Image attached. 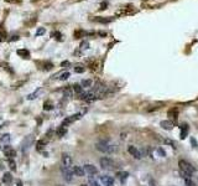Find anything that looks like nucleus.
<instances>
[{
	"label": "nucleus",
	"mask_w": 198,
	"mask_h": 186,
	"mask_svg": "<svg viewBox=\"0 0 198 186\" xmlns=\"http://www.w3.org/2000/svg\"><path fill=\"white\" fill-rule=\"evenodd\" d=\"M4 151H5V155L8 156L9 159H10V158L12 159V158L16 156V151H15L14 149H11L10 146H6V148H4Z\"/></svg>",
	"instance_id": "f8f14e48"
},
{
	"label": "nucleus",
	"mask_w": 198,
	"mask_h": 186,
	"mask_svg": "<svg viewBox=\"0 0 198 186\" xmlns=\"http://www.w3.org/2000/svg\"><path fill=\"white\" fill-rule=\"evenodd\" d=\"M4 169V164H3V161H0V170H3Z\"/></svg>",
	"instance_id": "c03bdc74"
},
{
	"label": "nucleus",
	"mask_w": 198,
	"mask_h": 186,
	"mask_svg": "<svg viewBox=\"0 0 198 186\" xmlns=\"http://www.w3.org/2000/svg\"><path fill=\"white\" fill-rule=\"evenodd\" d=\"M93 21L95 22H102V24H108V22H110L113 21V17H93Z\"/></svg>",
	"instance_id": "4468645a"
},
{
	"label": "nucleus",
	"mask_w": 198,
	"mask_h": 186,
	"mask_svg": "<svg viewBox=\"0 0 198 186\" xmlns=\"http://www.w3.org/2000/svg\"><path fill=\"white\" fill-rule=\"evenodd\" d=\"M83 168H84L86 172H88L89 175H95V174L98 172V169L95 168L94 165H92V164H86L84 166H83Z\"/></svg>",
	"instance_id": "1a4fd4ad"
},
{
	"label": "nucleus",
	"mask_w": 198,
	"mask_h": 186,
	"mask_svg": "<svg viewBox=\"0 0 198 186\" xmlns=\"http://www.w3.org/2000/svg\"><path fill=\"white\" fill-rule=\"evenodd\" d=\"M186 186H197L191 179H188V180H186Z\"/></svg>",
	"instance_id": "f704fd0d"
},
{
	"label": "nucleus",
	"mask_w": 198,
	"mask_h": 186,
	"mask_svg": "<svg viewBox=\"0 0 198 186\" xmlns=\"http://www.w3.org/2000/svg\"><path fill=\"white\" fill-rule=\"evenodd\" d=\"M88 46H89V43H88L87 41H83V42L81 43V50H87Z\"/></svg>",
	"instance_id": "2f4dec72"
},
{
	"label": "nucleus",
	"mask_w": 198,
	"mask_h": 186,
	"mask_svg": "<svg viewBox=\"0 0 198 186\" xmlns=\"http://www.w3.org/2000/svg\"><path fill=\"white\" fill-rule=\"evenodd\" d=\"M157 153L160 154V155L166 156V153H165V150H163V149H161V148H158V149H157Z\"/></svg>",
	"instance_id": "ea45409f"
},
{
	"label": "nucleus",
	"mask_w": 198,
	"mask_h": 186,
	"mask_svg": "<svg viewBox=\"0 0 198 186\" xmlns=\"http://www.w3.org/2000/svg\"><path fill=\"white\" fill-rule=\"evenodd\" d=\"M82 88H83V87H82L81 85H74V86H73L74 92H76V93H78V94H81V93H82Z\"/></svg>",
	"instance_id": "393cba45"
},
{
	"label": "nucleus",
	"mask_w": 198,
	"mask_h": 186,
	"mask_svg": "<svg viewBox=\"0 0 198 186\" xmlns=\"http://www.w3.org/2000/svg\"><path fill=\"white\" fill-rule=\"evenodd\" d=\"M72 172L76 176H84L86 175V170H84V168H82V166H73Z\"/></svg>",
	"instance_id": "9d476101"
},
{
	"label": "nucleus",
	"mask_w": 198,
	"mask_h": 186,
	"mask_svg": "<svg viewBox=\"0 0 198 186\" xmlns=\"http://www.w3.org/2000/svg\"><path fill=\"white\" fill-rule=\"evenodd\" d=\"M9 166L12 171H16V164H15L14 160H9Z\"/></svg>",
	"instance_id": "bb28decb"
},
{
	"label": "nucleus",
	"mask_w": 198,
	"mask_h": 186,
	"mask_svg": "<svg viewBox=\"0 0 198 186\" xmlns=\"http://www.w3.org/2000/svg\"><path fill=\"white\" fill-rule=\"evenodd\" d=\"M99 164H100V166L103 169H113V168H115V161H114L113 159H110V158H102L100 160H99Z\"/></svg>",
	"instance_id": "7ed1b4c3"
},
{
	"label": "nucleus",
	"mask_w": 198,
	"mask_h": 186,
	"mask_svg": "<svg viewBox=\"0 0 198 186\" xmlns=\"http://www.w3.org/2000/svg\"><path fill=\"white\" fill-rule=\"evenodd\" d=\"M66 133H67V128L65 125H61L58 129H57V135H58V137H63Z\"/></svg>",
	"instance_id": "6ab92c4d"
},
{
	"label": "nucleus",
	"mask_w": 198,
	"mask_h": 186,
	"mask_svg": "<svg viewBox=\"0 0 198 186\" xmlns=\"http://www.w3.org/2000/svg\"><path fill=\"white\" fill-rule=\"evenodd\" d=\"M187 134H188V125L184 123L181 125V139H184L187 137Z\"/></svg>",
	"instance_id": "dca6fc26"
},
{
	"label": "nucleus",
	"mask_w": 198,
	"mask_h": 186,
	"mask_svg": "<svg viewBox=\"0 0 198 186\" xmlns=\"http://www.w3.org/2000/svg\"><path fill=\"white\" fill-rule=\"evenodd\" d=\"M62 165L63 166H66V168H71V165H72V158L69 154L65 153V154H62Z\"/></svg>",
	"instance_id": "0eeeda50"
},
{
	"label": "nucleus",
	"mask_w": 198,
	"mask_h": 186,
	"mask_svg": "<svg viewBox=\"0 0 198 186\" xmlns=\"http://www.w3.org/2000/svg\"><path fill=\"white\" fill-rule=\"evenodd\" d=\"M165 143H166V144H170V145H174V146H175V143L172 142V140H170V139H166V140H165Z\"/></svg>",
	"instance_id": "37998d69"
},
{
	"label": "nucleus",
	"mask_w": 198,
	"mask_h": 186,
	"mask_svg": "<svg viewBox=\"0 0 198 186\" xmlns=\"http://www.w3.org/2000/svg\"><path fill=\"white\" fill-rule=\"evenodd\" d=\"M178 166H180V170L187 172L189 175H193L196 172V168L193 165H191L188 161H186V160H180L178 161Z\"/></svg>",
	"instance_id": "f257e3e1"
},
{
	"label": "nucleus",
	"mask_w": 198,
	"mask_h": 186,
	"mask_svg": "<svg viewBox=\"0 0 198 186\" xmlns=\"http://www.w3.org/2000/svg\"><path fill=\"white\" fill-rule=\"evenodd\" d=\"M6 3H10V4H19L21 3V0H5Z\"/></svg>",
	"instance_id": "4c0bfd02"
},
{
	"label": "nucleus",
	"mask_w": 198,
	"mask_h": 186,
	"mask_svg": "<svg viewBox=\"0 0 198 186\" xmlns=\"http://www.w3.org/2000/svg\"><path fill=\"white\" fill-rule=\"evenodd\" d=\"M95 148H97V150L102 151V153H113L114 150V146H112L109 143H107V142H98L97 144H95Z\"/></svg>",
	"instance_id": "f03ea898"
},
{
	"label": "nucleus",
	"mask_w": 198,
	"mask_h": 186,
	"mask_svg": "<svg viewBox=\"0 0 198 186\" xmlns=\"http://www.w3.org/2000/svg\"><path fill=\"white\" fill-rule=\"evenodd\" d=\"M180 175H181V177L184 179V180H188V179L192 177V175H189V174H187V172H184L182 170H180Z\"/></svg>",
	"instance_id": "5701e85b"
},
{
	"label": "nucleus",
	"mask_w": 198,
	"mask_h": 186,
	"mask_svg": "<svg viewBox=\"0 0 198 186\" xmlns=\"http://www.w3.org/2000/svg\"><path fill=\"white\" fill-rule=\"evenodd\" d=\"M100 182L104 186H113L114 185V179L112 176L103 175V176H100Z\"/></svg>",
	"instance_id": "6e6552de"
},
{
	"label": "nucleus",
	"mask_w": 198,
	"mask_h": 186,
	"mask_svg": "<svg viewBox=\"0 0 198 186\" xmlns=\"http://www.w3.org/2000/svg\"><path fill=\"white\" fill-rule=\"evenodd\" d=\"M9 140H10V135H9V134H4V135L0 138V142H1V143H8Z\"/></svg>",
	"instance_id": "b1692460"
},
{
	"label": "nucleus",
	"mask_w": 198,
	"mask_h": 186,
	"mask_svg": "<svg viewBox=\"0 0 198 186\" xmlns=\"http://www.w3.org/2000/svg\"><path fill=\"white\" fill-rule=\"evenodd\" d=\"M43 109H45V111H51V109H53V104L51 103L50 101H46V102H45V104H43Z\"/></svg>",
	"instance_id": "aec40b11"
},
{
	"label": "nucleus",
	"mask_w": 198,
	"mask_h": 186,
	"mask_svg": "<svg viewBox=\"0 0 198 186\" xmlns=\"http://www.w3.org/2000/svg\"><path fill=\"white\" fill-rule=\"evenodd\" d=\"M89 184H91V186H99V184H98V182H95L92 177L89 179Z\"/></svg>",
	"instance_id": "58836bf2"
},
{
	"label": "nucleus",
	"mask_w": 198,
	"mask_h": 186,
	"mask_svg": "<svg viewBox=\"0 0 198 186\" xmlns=\"http://www.w3.org/2000/svg\"><path fill=\"white\" fill-rule=\"evenodd\" d=\"M11 181H12L11 174H10V172H5L4 176H3V182H4V184H10Z\"/></svg>",
	"instance_id": "a211bd4d"
},
{
	"label": "nucleus",
	"mask_w": 198,
	"mask_h": 186,
	"mask_svg": "<svg viewBox=\"0 0 198 186\" xmlns=\"http://www.w3.org/2000/svg\"><path fill=\"white\" fill-rule=\"evenodd\" d=\"M17 55L22 57V59H29L30 57V51L27 48H20V50H17Z\"/></svg>",
	"instance_id": "ddd939ff"
},
{
	"label": "nucleus",
	"mask_w": 198,
	"mask_h": 186,
	"mask_svg": "<svg viewBox=\"0 0 198 186\" xmlns=\"http://www.w3.org/2000/svg\"><path fill=\"white\" fill-rule=\"evenodd\" d=\"M52 36H55V38H56V40H58V41L62 40V34L61 33H57V31H56V33L52 34Z\"/></svg>",
	"instance_id": "7c9ffc66"
},
{
	"label": "nucleus",
	"mask_w": 198,
	"mask_h": 186,
	"mask_svg": "<svg viewBox=\"0 0 198 186\" xmlns=\"http://www.w3.org/2000/svg\"><path fill=\"white\" fill-rule=\"evenodd\" d=\"M63 92H65L66 97H72V96H73V91H72V88L69 87V86L67 88H65V91H63Z\"/></svg>",
	"instance_id": "412c9836"
},
{
	"label": "nucleus",
	"mask_w": 198,
	"mask_h": 186,
	"mask_svg": "<svg viewBox=\"0 0 198 186\" xmlns=\"http://www.w3.org/2000/svg\"><path fill=\"white\" fill-rule=\"evenodd\" d=\"M81 86L82 87H91L92 86V81L91 80H83L81 82Z\"/></svg>",
	"instance_id": "4be33fe9"
},
{
	"label": "nucleus",
	"mask_w": 198,
	"mask_h": 186,
	"mask_svg": "<svg viewBox=\"0 0 198 186\" xmlns=\"http://www.w3.org/2000/svg\"><path fill=\"white\" fill-rule=\"evenodd\" d=\"M34 140H35V137L32 135V134H30V135H26L24 138V140H22V143H21V150L22 151H26L31 145H32V143H34Z\"/></svg>",
	"instance_id": "20e7f679"
},
{
	"label": "nucleus",
	"mask_w": 198,
	"mask_h": 186,
	"mask_svg": "<svg viewBox=\"0 0 198 186\" xmlns=\"http://www.w3.org/2000/svg\"><path fill=\"white\" fill-rule=\"evenodd\" d=\"M68 77H69V72H65V73H62V75L58 77V78H60L61 81H66Z\"/></svg>",
	"instance_id": "c85d7f7f"
},
{
	"label": "nucleus",
	"mask_w": 198,
	"mask_h": 186,
	"mask_svg": "<svg viewBox=\"0 0 198 186\" xmlns=\"http://www.w3.org/2000/svg\"><path fill=\"white\" fill-rule=\"evenodd\" d=\"M117 176L119 177V180H120L121 182H125L126 179L129 177V174H127L126 171H120V172H118V174H117Z\"/></svg>",
	"instance_id": "f3484780"
},
{
	"label": "nucleus",
	"mask_w": 198,
	"mask_h": 186,
	"mask_svg": "<svg viewBox=\"0 0 198 186\" xmlns=\"http://www.w3.org/2000/svg\"><path fill=\"white\" fill-rule=\"evenodd\" d=\"M43 145H45V142H42V140L37 143V150H41V149L43 148Z\"/></svg>",
	"instance_id": "c9c22d12"
},
{
	"label": "nucleus",
	"mask_w": 198,
	"mask_h": 186,
	"mask_svg": "<svg viewBox=\"0 0 198 186\" xmlns=\"http://www.w3.org/2000/svg\"><path fill=\"white\" fill-rule=\"evenodd\" d=\"M17 186H22V184L21 182H17Z\"/></svg>",
	"instance_id": "49530a36"
},
{
	"label": "nucleus",
	"mask_w": 198,
	"mask_h": 186,
	"mask_svg": "<svg viewBox=\"0 0 198 186\" xmlns=\"http://www.w3.org/2000/svg\"><path fill=\"white\" fill-rule=\"evenodd\" d=\"M127 151H129V154L131 156H134L135 159H141L143 158V155H141V151H140L136 146H132V145H130L129 148H127Z\"/></svg>",
	"instance_id": "423d86ee"
},
{
	"label": "nucleus",
	"mask_w": 198,
	"mask_h": 186,
	"mask_svg": "<svg viewBox=\"0 0 198 186\" xmlns=\"http://www.w3.org/2000/svg\"><path fill=\"white\" fill-rule=\"evenodd\" d=\"M45 33H46V30H45L43 28H41V29H39L36 31V36H40V35H43Z\"/></svg>",
	"instance_id": "473e14b6"
},
{
	"label": "nucleus",
	"mask_w": 198,
	"mask_h": 186,
	"mask_svg": "<svg viewBox=\"0 0 198 186\" xmlns=\"http://www.w3.org/2000/svg\"><path fill=\"white\" fill-rule=\"evenodd\" d=\"M6 37H8V35H6V33L4 30H1L0 31V42H3V41H5L6 40Z\"/></svg>",
	"instance_id": "a878e982"
},
{
	"label": "nucleus",
	"mask_w": 198,
	"mask_h": 186,
	"mask_svg": "<svg viewBox=\"0 0 198 186\" xmlns=\"http://www.w3.org/2000/svg\"><path fill=\"white\" fill-rule=\"evenodd\" d=\"M67 65H69V62H67V61H65V62H62V66H67Z\"/></svg>",
	"instance_id": "a18cd8bd"
},
{
	"label": "nucleus",
	"mask_w": 198,
	"mask_h": 186,
	"mask_svg": "<svg viewBox=\"0 0 198 186\" xmlns=\"http://www.w3.org/2000/svg\"><path fill=\"white\" fill-rule=\"evenodd\" d=\"M39 93H40V89H37V91H36V92H34L32 94H29L27 99H29V101H30V99H35V98H36V96L39 94Z\"/></svg>",
	"instance_id": "c756f323"
},
{
	"label": "nucleus",
	"mask_w": 198,
	"mask_h": 186,
	"mask_svg": "<svg viewBox=\"0 0 198 186\" xmlns=\"http://www.w3.org/2000/svg\"><path fill=\"white\" fill-rule=\"evenodd\" d=\"M19 38H20V37H19V36H16V35H15V36H12V37L10 38V42H14V41H17V40H19Z\"/></svg>",
	"instance_id": "79ce46f5"
},
{
	"label": "nucleus",
	"mask_w": 198,
	"mask_h": 186,
	"mask_svg": "<svg viewBox=\"0 0 198 186\" xmlns=\"http://www.w3.org/2000/svg\"><path fill=\"white\" fill-rule=\"evenodd\" d=\"M168 115L170 117H172L174 119H177V109H172L168 112Z\"/></svg>",
	"instance_id": "cd10ccee"
},
{
	"label": "nucleus",
	"mask_w": 198,
	"mask_h": 186,
	"mask_svg": "<svg viewBox=\"0 0 198 186\" xmlns=\"http://www.w3.org/2000/svg\"><path fill=\"white\" fill-rule=\"evenodd\" d=\"M107 6H108V3H107V1H103V3L100 4V8H99V9H100V10H105Z\"/></svg>",
	"instance_id": "e433bc0d"
},
{
	"label": "nucleus",
	"mask_w": 198,
	"mask_h": 186,
	"mask_svg": "<svg viewBox=\"0 0 198 186\" xmlns=\"http://www.w3.org/2000/svg\"><path fill=\"white\" fill-rule=\"evenodd\" d=\"M61 171H62L63 179H65L67 182L72 181V179H73V172H72L71 169H69V168H66V166H62V168H61Z\"/></svg>",
	"instance_id": "39448f33"
},
{
	"label": "nucleus",
	"mask_w": 198,
	"mask_h": 186,
	"mask_svg": "<svg viewBox=\"0 0 198 186\" xmlns=\"http://www.w3.org/2000/svg\"><path fill=\"white\" fill-rule=\"evenodd\" d=\"M160 125H161L163 129H166V130H171L172 128H174V124H172L170 120H162L161 123H160Z\"/></svg>",
	"instance_id": "2eb2a0df"
},
{
	"label": "nucleus",
	"mask_w": 198,
	"mask_h": 186,
	"mask_svg": "<svg viewBox=\"0 0 198 186\" xmlns=\"http://www.w3.org/2000/svg\"><path fill=\"white\" fill-rule=\"evenodd\" d=\"M191 143H192V145L194 146V148H197V146H198V144H197V140H196L194 138H191Z\"/></svg>",
	"instance_id": "a19ab883"
},
{
	"label": "nucleus",
	"mask_w": 198,
	"mask_h": 186,
	"mask_svg": "<svg viewBox=\"0 0 198 186\" xmlns=\"http://www.w3.org/2000/svg\"><path fill=\"white\" fill-rule=\"evenodd\" d=\"M82 117L81 114H74V115H72V117H69V118H66L65 120H63V123H62V125H68V124H71V123H73L74 120H77V119H79Z\"/></svg>",
	"instance_id": "9b49d317"
},
{
	"label": "nucleus",
	"mask_w": 198,
	"mask_h": 186,
	"mask_svg": "<svg viewBox=\"0 0 198 186\" xmlns=\"http://www.w3.org/2000/svg\"><path fill=\"white\" fill-rule=\"evenodd\" d=\"M81 186H88V185H86V184H83V185H81Z\"/></svg>",
	"instance_id": "de8ad7c7"
},
{
	"label": "nucleus",
	"mask_w": 198,
	"mask_h": 186,
	"mask_svg": "<svg viewBox=\"0 0 198 186\" xmlns=\"http://www.w3.org/2000/svg\"><path fill=\"white\" fill-rule=\"evenodd\" d=\"M74 71L77 72V73H82V72H84V67H81V66H77L74 68Z\"/></svg>",
	"instance_id": "72a5a7b5"
}]
</instances>
